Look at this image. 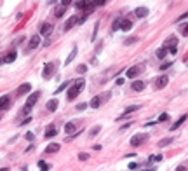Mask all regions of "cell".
<instances>
[{"label": "cell", "instance_id": "30bf717a", "mask_svg": "<svg viewBox=\"0 0 188 171\" xmlns=\"http://www.w3.org/2000/svg\"><path fill=\"white\" fill-rule=\"evenodd\" d=\"M75 25H78V16H72V18L65 23V26H63V28H65V32H68V30H72Z\"/></svg>", "mask_w": 188, "mask_h": 171}, {"label": "cell", "instance_id": "f546056e", "mask_svg": "<svg viewBox=\"0 0 188 171\" xmlns=\"http://www.w3.org/2000/svg\"><path fill=\"white\" fill-rule=\"evenodd\" d=\"M166 54H167V49H166V47H160V49L157 51V58H166Z\"/></svg>", "mask_w": 188, "mask_h": 171}, {"label": "cell", "instance_id": "60d3db41", "mask_svg": "<svg viewBox=\"0 0 188 171\" xmlns=\"http://www.w3.org/2000/svg\"><path fill=\"white\" fill-rule=\"evenodd\" d=\"M85 107H87V103H78L77 105V110H85Z\"/></svg>", "mask_w": 188, "mask_h": 171}, {"label": "cell", "instance_id": "836d02e7", "mask_svg": "<svg viewBox=\"0 0 188 171\" xmlns=\"http://www.w3.org/2000/svg\"><path fill=\"white\" fill-rule=\"evenodd\" d=\"M134 42H138V37H129V38H126V45H131V44H134Z\"/></svg>", "mask_w": 188, "mask_h": 171}, {"label": "cell", "instance_id": "7bdbcfd3", "mask_svg": "<svg viewBox=\"0 0 188 171\" xmlns=\"http://www.w3.org/2000/svg\"><path fill=\"white\" fill-rule=\"evenodd\" d=\"M188 18V12H185V14H181V16H179V18L176 19V21H178V23H179V21H181V19H187Z\"/></svg>", "mask_w": 188, "mask_h": 171}, {"label": "cell", "instance_id": "cb8c5ba5", "mask_svg": "<svg viewBox=\"0 0 188 171\" xmlns=\"http://www.w3.org/2000/svg\"><path fill=\"white\" fill-rule=\"evenodd\" d=\"M38 168H40V171H49L51 170V164H47L45 161H38Z\"/></svg>", "mask_w": 188, "mask_h": 171}, {"label": "cell", "instance_id": "484cf974", "mask_svg": "<svg viewBox=\"0 0 188 171\" xmlns=\"http://www.w3.org/2000/svg\"><path fill=\"white\" fill-rule=\"evenodd\" d=\"M65 131H66L68 134H70V133H73V131H75V124H73V122H68V124L65 126Z\"/></svg>", "mask_w": 188, "mask_h": 171}, {"label": "cell", "instance_id": "5bb4252c", "mask_svg": "<svg viewBox=\"0 0 188 171\" xmlns=\"http://www.w3.org/2000/svg\"><path fill=\"white\" fill-rule=\"evenodd\" d=\"M59 152V143H49L45 147V154H56Z\"/></svg>", "mask_w": 188, "mask_h": 171}, {"label": "cell", "instance_id": "7a4b0ae2", "mask_svg": "<svg viewBox=\"0 0 188 171\" xmlns=\"http://www.w3.org/2000/svg\"><path fill=\"white\" fill-rule=\"evenodd\" d=\"M143 70H145V65H134V66H131V68L126 72V75L129 77V79H134V77L139 75Z\"/></svg>", "mask_w": 188, "mask_h": 171}, {"label": "cell", "instance_id": "4dcf8cb0", "mask_svg": "<svg viewBox=\"0 0 188 171\" xmlns=\"http://www.w3.org/2000/svg\"><path fill=\"white\" fill-rule=\"evenodd\" d=\"M77 9H82V7H87L89 4H87V0H77Z\"/></svg>", "mask_w": 188, "mask_h": 171}, {"label": "cell", "instance_id": "3957f363", "mask_svg": "<svg viewBox=\"0 0 188 171\" xmlns=\"http://www.w3.org/2000/svg\"><path fill=\"white\" fill-rule=\"evenodd\" d=\"M145 140H148V134H145V133H139V134H134L131 138V143L132 147H139L141 143H145Z\"/></svg>", "mask_w": 188, "mask_h": 171}, {"label": "cell", "instance_id": "4fadbf2b", "mask_svg": "<svg viewBox=\"0 0 188 171\" xmlns=\"http://www.w3.org/2000/svg\"><path fill=\"white\" fill-rule=\"evenodd\" d=\"M131 28H132V23H131V21H129V19H124V18H122L118 30H124V32H127V30H131Z\"/></svg>", "mask_w": 188, "mask_h": 171}, {"label": "cell", "instance_id": "ac0fdd59", "mask_svg": "<svg viewBox=\"0 0 188 171\" xmlns=\"http://www.w3.org/2000/svg\"><path fill=\"white\" fill-rule=\"evenodd\" d=\"M56 134H57L56 128H54V126H49V128L45 129V133H44V136H45V138H52V136H56Z\"/></svg>", "mask_w": 188, "mask_h": 171}, {"label": "cell", "instance_id": "d6986e66", "mask_svg": "<svg viewBox=\"0 0 188 171\" xmlns=\"http://www.w3.org/2000/svg\"><path fill=\"white\" fill-rule=\"evenodd\" d=\"M57 105H59L57 100H49L47 101V110L49 112H54V110H57Z\"/></svg>", "mask_w": 188, "mask_h": 171}, {"label": "cell", "instance_id": "83f0119b", "mask_svg": "<svg viewBox=\"0 0 188 171\" xmlns=\"http://www.w3.org/2000/svg\"><path fill=\"white\" fill-rule=\"evenodd\" d=\"M179 33H181L183 37H188V23H187V25H181V28H179Z\"/></svg>", "mask_w": 188, "mask_h": 171}, {"label": "cell", "instance_id": "681fc988", "mask_svg": "<svg viewBox=\"0 0 188 171\" xmlns=\"http://www.w3.org/2000/svg\"><path fill=\"white\" fill-rule=\"evenodd\" d=\"M57 0H47V4H51V5H52V4H56Z\"/></svg>", "mask_w": 188, "mask_h": 171}, {"label": "cell", "instance_id": "ffe728a7", "mask_svg": "<svg viewBox=\"0 0 188 171\" xmlns=\"http://www.w3.org/2000/svg\"><path fill=\"white\" fill-rule=\"evenodd\" d=\"M16 58H18L16 53H9V54L4 56V63H12V61H16Z\"/></svg>", "mask_w": 188, "mask_h": 171}, {"label": "cell", "instance_id": "4316f807", "mask_svg": "<svg viewBox=\"0 0 188 171\" xmlns=\"http://www.w3.org/2000/svg\"><path fill=\"white\" fill-rule=\"evenodd\" d=\"M120 21H122V18H115V21H113V25H112V32L118 30V26H120Z\"/></svg>", "mask_w": 188, "mask_h": 171}, {"label": "cell", "instance_id": "5b68a950", "mask_svg": "<svg viewBox=\"0 0 188 171\" xmlns=\"http://www.w3.org/2000/svg\"><path fill=\"white\" fill-rule=\"evenodd\" d=\"M38 96H40V91H35L32 96H28V101H26V105H24V112H30V110H32V107L37 103Z\"/></svg>", "mask_w": 188, "mask_h": 171}, {"label": "cell", "instance_id": "bcb514c9", "mask_svg": "<svg viewBox=\"0 0 188 171\" xmlns=\"http://www.w3.org/2000/svg\"><path fill=\"white\" fill-rule=\"evenodd\" d=\"M124 84V79H117V86H122Z\"/></svg>", "mask_w": 188, "mask_h": 171}, {"label": "cell", "instance_id": "9c48e42d", "mask_svg": "<svg viewBox=\"0 0 188 171\" xmlns=\"http://www.w3.org/2000/svg\"><path fill=\"white\" fill-rule=\"evenodd\" d=\"M52 72H54V65H52V63H45L42 77H44V79H51V77H52Z\"/></svg>", "mask_w": 188, "mask_h": 171}, {"label": "cell", "instance_id": "44dd1931", "mask_svg": "<svg viewBox=\"0 0 188 171\" xmlns=\"http://www.w3.org/2000/svg\"><path fill=\"white\" fill-rule=\"evenodd\" d=\"M132 89L134 91H143L145 89V84L141 80H136V82H132Z\"/></svg>", "mask_w": 188, "mask_h": 171}, {"label": "cell", "instance_id": "74e56055", "mask_svg": "<svg viewBox=\"0 0 188 171\" xmlns=\"http://www.w3.org/2000/svg\"><path fill=\"white\" fill-rule=\"evenodd\" d=\"M85 70H87V66H85V65H78V66H77V72H78V74H84Z\"/></svg>", "mask_w": 188, "mask_h": 171}, {"label": "cell", "instance_id": "8fae6325", "mask_svg": "<svg viewBox=\"0 0 188 171\" xmlns=\"http://www.w3.org/2000/svg\"><path fill=\"white\" fill-rule=\"evenodd\" d=\"M11 107V98L9 96H0V112L7 110Z\"/></svg>", "mask_w": 188, "mask_h": 171}, {"label": "cell", "instance_id": "7402d4cb", "mask_svg": "<svg viewBox=\"0 0 188 171\" xmlns=\"http://www.w3.org/2000/svg\"><path fill=\"white\" fill-rule=\"evenodd\" d=\"M65 12H66V7L59 5V7L56 9V12H54V16H56V18H63V16H65Z\"/></svg>", "mask_w": 188, "mask_h": 171}, {"label": "cell", "instance_id": "f35d334b", "mask_svg": "<svg viewBox=\"0 0 188 171\" xmlns=\"http://www.w3.org/2000/svg\"><path fill=\"white\" fill-rule=\"evenodd\" d=\"M87 21V14H84V16H78V25H82V23H85Z\"/></svg>", "mask_w": 188, "mask_h": 171}, {"label": "cell", "instance_id": "7c38bea8", "mask_svg": "<svg viewBox=\"0 0 188 171\" xmlns=\"http://www.w3.org/2000/svg\"><path fill=\"white\" fill-rule=\"evenodd\" d=\"M148 12H150V11H148L146 7H138V9L134 11V14H136V16H138V18H139V19L146 18V16H148Z\"/></svg>", "mask_w": 188, "mask_h": 171}, {"label": "cell", "instance_id": "9a60e30c", "mask_svg": "<svg viewBox=\"0 0 188 171\" xmlns=\"http://www.w3.org/2000/svg\"><path fill=\"white\" fill-rule=\"evenodd\" d=\"M38 44H40V35H33V37L30 38L28 49H35V47H38Z\"/></svg>", "mask_w": 188, "mask_h": 171}, {"label": "cell", "instance_id": "1f68e13d", "mask_svg": "<svg viewBox=\"0 0 188 171\" xmlns=\"http://www.w3.org/2000/svg\"><path fill=\"white\" fill-rule=\"evenodd\" d=\"M171 141H172V138H164V140L159 141V147H166V145H169Z\"/></svg>", "mask_w": 188, "mask_h": 171}, {"label": "cell", "instance_id": "f907efd6", "mask_svg": "<svg viewBox=\"0 0 188 171\" xmlns=\"http://www.w3.org/2000/svg\"><path fill=\"white\" fill-rule=\"evenodd\" d=\"M0 171H9V170H7V168H4V170H0Z\"/></svg>", "mask_w": 188, "mask_h": 171}, {"label": "cell", "instance_id": "c3c4849f", "mask_svg": "<svg viewBox=\"0 0 188 171\" xmlns=\"http://www.w3.org/2000/svg\"><path fill=\"white\" fill-rule=\"evenodd\" d=\"M26 140H33V134H32V133H26Z\"/></svg>", "mask_w": 188, "mask_h": 171}, {"label": "cell", "instance_id": "b9f144b4", "mask_svg": "<svg viewBox=\"0 0 188 171\" xmlns=\"http://www.w3.org/2000/svg\"><path fill=\"white\" fill-rule=\"evenodd\" d=\"M72 2H73V0H61V5H63V7H68Z\"/></svg>", "mask_w": 188, "mask_h": 171}, {"label": "cell", "instance_id": "816d5d0a", "mask_svg": "<svg viewBox=\"0 0 188 171\" xmlns=\"http://www.w3.org/2000/svg\"><path fill=\"white\" fill-rule=\"evenodd\" d=\"M0 63H4V59H0Z\"/></svg>", "mask_w": 188, "mask_h": 171}, {"label": "cell", "instance_id": "d4e9b609", "mask_svg": "<svg viewBox=\"0 0 188 171\" xmlns=\"http://www.w3.org/2000/svg\"><path fill=\"white\" fill-rule=\"evenodd\" d=\"M136 110H139V105H131V107H127L126 110H124V114H132V112H136Z\"/></svg>", "mask_w": 188, "mask_h": 171}, {"label": "cell", "instance_id": "e0dca14e", "mask_svg": "<svg viewBox=\"0 0 188 171\" xmlns=\"http://www.w3.org/2000/svg\"><path fill=\"white\" fill-rule=\"evenodd\" d=\"M187 119H188V115H187V114L181 115V117H179V119H178V120H176V122H174V124L171 126V129H178V128H179V126H181V124H183V122L187 120Z\"/></svg>", "mask_w": 188, "mask_h": 171}, {"label": "cell", "instance_id": "ee69618b", "mask_svg": "<svg viewBox=\"0 0 188 171\" xmlns=\"http://www.w3.org/2000/svg\"><path fill=\"white\" fill-rule=\"evenodd\" d=\"M169 66H171V61H169V63H164V65L160 66V70H166V68H169Z\"/></svg>", "mask_w": 188, "mask_h": 171}, {"label": "cell", "instance_id": "52a82bcc", "mask_svg": "<svg viewBox=\"0 0 188 171\" xmlns=\"http://www.w3.org/2000/svg\"><path fill=\"white\" fill-rule=\"evenodd\" d=\"M32 91V84L30 82H24V84H21L18 87V91H16V96H23V95H28Z\"/></svg>", "mask_w": 188, "mask_h": 171}, {"label": "cell", "instance_id": "603a6c76", "mask_svg": "<svg viewBox=\"0 0 188 171\" xmlns=\"http://www.w3.org/2000/svg\"><path fill=\"white\" fill-rule=\"evenodd\" d=\"M89 105H91V107H93V108H98V107H99V105H101V96H96V98H93V100H91V103H89Z\"/></svg>", "mask_w": 188, "mask_h": 171}, {"label": "cell", "instance_id": "2e32d148", "mask_svg": "<svg viewBox=\"0 0 188 171\" xmlns=\"http://www.w3.org/2000/svg\"><path fill=\"white\" fill-rule=\"evenodd\" d=\"M77 51H78V47L77 45H73V49H72V53L68 54V58H66V61H65V65H70L73 59H75V56H77Z\"/></svg>", "mask_w": 188, "mask_h": 171}, {"label": "cell", "instance_id": "ba28073f", "mask_svg": "<svg viewBox=\"0 0 188 171\" xmlns=\"http://www.w3.org/2000/svg\"><path fill=\"white\" fill-rule=\"evenodd\" d=\"M52 30H54V28H52L51 23H44V25L40 26V35H42V37H49V35L52 33Z\"/></svg>", "mask_w": 188, "mask_h": 171}, {"label": "cell", "instance_id": "e575fe53", "mask_svg": "<svg viewBox=\"0 0 188 171\" xmlns=\"http://www.w3.org/2000/svg\"><path fill=\"white\" fill-rule=\"evenodd\" d=\"M99 131H101V126H96V128H93V129H91V136H96Z\"/></svg>", "mask_w": 188, "mask_h": 171}, {"label": "cell", "instance_id": "6da1fadb", "mask_svg": "<svg viewBox=\"0 0 188 171\" xmlns=\"http://www.w3.org/2000/svg\"><path fill=\"white\" fill-rule=\"evenodd\" d=\"M84 86H85V84H84V80H82V79H78V80H75V82H73V86H70V89H68V101H72V100H75L77 96L80 95V91H82V89H84Z\"/></svg>", "mask_w": 188, "mask_h": 171}, {"label": "cell", "instance_id": "7dc6e473", "mask_svg": "<svg viewBox=\"0 0 188 171\" xmlns=\"http://www.w3.org/2000/svg\"><path fill=\"white\" fill-rule=\"evenodd\" d=\"M176 171H187V168H185V166H178V168H176Z\"/></svg>", "mask_w": 188, "mask_h": 171}, {"label": "cell", "instance_id": "8992f818", "mask_svg": "<svg viewBox=\"0 0 188 171\" xmlns=\"http://www.w3.org/2000/svg\"><path fill=\"white\" fill-rule=\"evenodd\" d=\"M169 84V77L167 75H159L155 79V89H164Z\"/></svg>", "mask_w": 188, "mask_h": 171}, {"label": "cell", "instance_id": "f6af8a7d", "mask_svg": "<svg viewBox=\"0 0 188 171\" xmlns=\"http://www.w3.org/2000/svg\"><path fill=\"white\" fill-rule=\"evenodd\" d=\"M127 168H129V170H136V168H138V164H136V162H131Z\"/></svg>", "mask_w": 188, "mask_h": 171}, {"label": "cell", "instance_id": "277c9868", "mask_svg": "<svg viewBox=\"0 0 188 171\" xmlns=\"http://www.w3.org/2000/svg\"><path fill=\"white\" fill-rule=\"evenodd\" d=\"M176 44H178V38L176 37H169L167 40H166V45H164V47L169 49L171 54H176V51H178V45H176Z\"/></svg>", "mask_w": 188, "mask_h": 171}, {"label": "cell", "instance_id": "8d00e7d4", "mask_svg": "<svg viewBox=\"0 0 188 171\" xmlns=\"http://www.w3.org/2000/svg\"><path fill=\"white\" fill-rule=\"evenodd\" d=\"M166 120H169V114H162L159 117V122H166Z\"/></svg>", "mask_w": 188, "mask_h": 171}, {"label": "cell", "instance_id": "d6a6232c", "mask_svg": "<svg viewBox=\"0 0 188 171\" xmlns=\"http://www.w3.org/2000/svg\"><path fill=\"white\" fill-rule=\"evenodd\" d=\"M106 4V0H93V7H103Z\"/></svg>", "mask_w": 188, "mask_h": 171}, {"label": "cell", "instance_id": "d590c367", "mask_svg": "<svg viewBox=\"0 0 188 171\" xmlns=\"http://www.w3.org/2000/svg\"><path fill=\"white\" fill-rule=\"evenodd\" d=\"M78 159H80V161H87V159H89V154L80 152V154H78Z\"/></svg>", "mask_w": 188, "mask_h": 171}, {"label": "cell", "instance_id": "f1b7e54d", "mask_svg": "<svg viewBox=\"0 0 188 171\" xmlns=\"http://www.w3.org/2000/svg\"><path fill=\"white\" fill-rule=\"evenodd\" d=\"M70 84H72L70 80H66V82H63V84H61V86H59V87H57V89H56V95H57V93H61L63 89H66V87H68Z\"/></svg>", "mask_w": 188, "mask_h": 171}, {"label": "cell", "instance_id": "ab89813d", "mask_svg": "<svg viewBox=\"0 0 188 171\" xmlns=\"http://www.w3.org/2000/svg\"><path fill=\"white\" fill-rule=\"evenodd\" d=\"M153 161H162V155H151L150 162H153Z\"/></svg>", "mask_w": 188, "mask_h": 171}]
</instances>
